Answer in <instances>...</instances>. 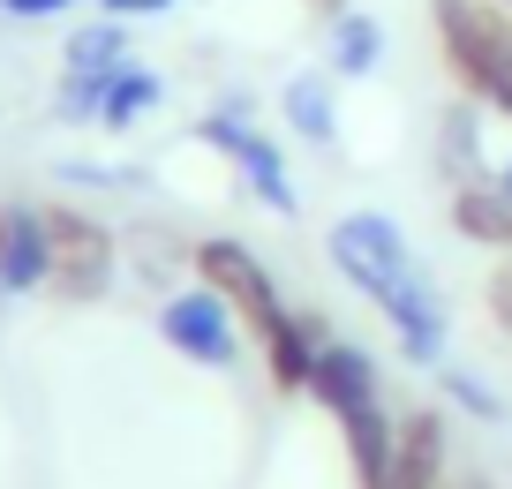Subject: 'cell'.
Listing matches in <instances>:
<instances>
[{"label":"cell","mask_w":512,"mask_h":489,"mask_svg":"<svg viewBox=\"0 0 512 489\" xmlns=\"http://www.w3.org/2000/svg\"><path fill=\"white\" fill-rule=\"evenodd\" d=\"M324 256L332 271L384 316V332H392V354L407 369L430 377L437 362H452V309H445V286L430 279L422 249L407 241V226L377 204H354L324 226Z\"/></svg>","instance_id":"6da1fadb"},{"label":"cell","mask_w":512,"mask_h":489,"mask_svg":"<svg viewBox=\"0 0 512 489\" xmlns=\"http://www.w3.org/2000/svg\"><path fill=\"white\" fill-rule=\"evenodd\" d=\"M422 8H430V46L452 91L512 128V8L497 0H422Z\"/></svg>","instance_id":"7a4b0ae2"},{"label":"cell","mask_w":512,"mask_h":489,"mask_svg":"<svg viewBox=\"0 0 512 489\" xmlns=\"http://www.w3.org/2000/svg\"><path fill=\"white\" fill-rule=\"evenodd\" d=\"M196 143L234 166V181L249 189V204H264L272 219H302V181H294V166H287V143L264 136L249 91H226L219 106L196 113Z\"/></svg>","instance_id":"3957f363"},{"label":"cell","mask_w":512,"mask_h":489,"mask_svg":"<svg viewBox=\"0 0 512 489\" xmlns=\"http://www.w3.org/2000/svg\"><path fill=\"white\" fill-rule=\"evenodd\" d=\"M46 211V249H53V301H68V309H98V301L121 286V234H113L106 219H98L91 204H76V196H53Z\"/></svg>","instance_id":"277c9868"},{"label":"cell","mask_w":512,"mask_h":489,"mask_svg":"<svg viewBox=\"0 0 512 489\" xmlns=\"http://www.w3.org/2000/svg\"><path fill=\"white\" fill-rule=\"evenodd\" d=\"M189 279H196V286H211V294H219L226 309L241 316V332H249V339H264L279 316L294 309V301L279 294L272 264H264V256H256L241 234H204V241L189 249Z\"/></svg>","instance_id":"5b68a950"},{"label":"cell","mask_w":512,"mask_h":489,"mask_svg":"<svg viewBox=\"0 0 512 489\" xmlns=\"http://www.w3.org/2000/svg\"><path fill=\"white\" fill-rule=\"evenodd\" d=\"M159 339L181 354V362L211 369V377H234L241 369V347H249V332H241V316L226 309L211 286H174V294L159 301Z\"/></svg>","instance_id":"8992f818"},{"label":"cell","mask_w":512,"mask_h":489,"mask_svg":"<svg viewBox=\"0 0 512 489\" xmlns=\"http://www.w3.org/2000/svg\"><path fill=\"white\" fill-rule=\"evenodd\" d=\"M452 467V422L437 399L422 407H400V429H392V459H384V482L377 489H445Z\"/></svg>","instance_id":"52a82bcc"},{"label":"cell","mask_w":512,"mask_h":489,"mask_svg":"<svg viewBox=\"0 0 512 489\" xmlns=\"http://www.w3.org/2000/svg\"><path fill=\"white\" fill-rule=\"evenodd\" d=\"M332 339V316L324 309H287L264 339H249L256 362H264V384L272 399H309V377H317V347Z\"/></svg>","instance_id":"ba28073f"},{"label":"cell","mask_w":512,"mask_h":489,"mask_svg":"<svg viewBox=\"0 0 512 489\" xmlns=\"http://www.w3.org/2000/svg\"><path fill=\"white\" fill-rule=\"evenodd\" d=\"M53 286V249H46V211L0 196V294H46Z\"/></svg>","instance_id":"9c48e42d"},{"label":"cell","mask_w":512,"mask_h":489,"mask_svg":"<svg viewBox=\"0 0 512 489\" xmlns=\"http://www.w3.org/2000/svg\"><path fill=\"white\" fill-rule=\"evenodd\" d=\"M309 399H317L324 414H354V407H369V399H384V377H377V354L369 347H354V339H324L317 347V377H309Z\"/></svg>","instance_id":"30bf717a"},{"label":"cell","mask_w":512,"mask_h":489,"mask_svg":"<svg viewBox=\"0 0 512 489\" xmlns=\"http://www.w3.org/2000/svg\"><path fill=\"white\" fill-rule=\"evenodd\" d=\"M445 226L452 241H467V249L482 256H505L512 249V181H460V189H445Z\"/></svg>","instance_id":"8fae6325"},{"label":"cell","mask_w":512,"mask_h":489,"mask_svg":"<svg viewBox=\"0 0 512 489\" xmlns=\"http://www.w3.org/2000/svg\"><path fill=\"white\" fill-rule=\"evenodd\" d=\"M279 121H287L309 151H332V143L347 136V121H339V76L324 61L317 68H294V76L279 83Z\"/></svg>","instance_id":"7c38bea8"},{"label":"cell","mask_w":512,"mask_h":489,"mask_svg":"<svg viewBox=\"0 0 512 489\" xmlns=\"http://www.w3.org/2000/svg\"><path fill=\"white\" fill-rule=\"evenodd\" d=\"M437 174L460 189V181H490L497 174V151H490V113L475 98H452L437 113Z\"/></svg>","instance_id":"4fadbf2b"},{"label":"cell","mask_w":512,"mask_h":489,"mask_svg":"<svg viewBox=\"0 0 512 489\" xmlns=\"http://www.w3.org/2000/svg\"><path fill=\"white\" fill-rule=\"evenodd\" d=\"M384 53H392V38H384V16H369V8H347V16L324 23V68L339 83H369L384 68Z\"/></svg>","instance_id":"5bb4252c"},{"label":"cell","mask_w":512,"mask_h":489,"mask_svg":"<svg viewBox=\"0 0 512 489\" xmlns=\"http://www.w3.org/2000/svg\"><path fill=\"white\" fill-rule=\"evenodd\" d=\"M189 249H196V241H181L166 219H151V226H136V234H121V264H128V279L151 286V294H159V286H174L181 271H189Z\"/></svg>","instance_id":"9a60e30c"},{"label":"cell","mask_w":512,"mask_h":489,"mask_svg":"<svg viewBox=\"0 0 512 489\" xmlns=\"http://www.w3.org/2000/svg\"><path fill=\"white\" fill-rule=\"evenodd\" d=\"M159 106H166V76H159V68H144V61H121V68H113V91H106L98 128H106V136H136Z\"/></svg>","instance_id":"2e32d148"},{"label":"cell","mask_w":512,"mask_h":489,"mask_svg":"<svg viewBox=\"0 0 512 489\" xmlns=\"http://www.w3.org/2000/svg\"><path fill=\"white\" fill-rule=\"evenodd\" d=\"M430 384H437V399H445L452 414H467L475 429H505V422H512V399L497 392L482 369H467V362H437Z\"/></svg>","instance_id":"e0dca14e"},{"label":"cell","mask_w":512,"mask_h":489,"mask_svg":"<svg viewBox=\"0 0 512 489\" xmlns=\"http://www.w3.org/2000/svg\"><path fill=\"white\" fill-rule=\"evenodd\" d=\"M121 61H136V53H128V23H121V16H83V23H68L61 68H76V76H113Z\"/></svg>","instance_id":"ac0fdd59"},{"label":"cell","mask_w":512,"mask_h":489,"mask_svg":"<svg viewBox=\"0 0 512 489\" xmlns=\"http://www.w3.org/2000/svg\"><path fill=\"white\" fill-rule=\"evenodd\" d=\"M53 181H61L68 196H136V189H144L136 166H121V158H91V151L53 158Z\"/></svg>","instance_id":"d6986e66"},{"label":"cell","mask_w":512,"mask_h":489,"mask_svg":"<svg viewBox=\"0 0 512 489\" xmlns=\"http://www.w3.org/2000/svg\"><path fill=\"white\" fill-rule=\"evenodd\" d=\"M106 91H113V76H76V68H61V83H53V121L61 128H98Z\"/></svg>","instance_id":"ffe728a7"},{"label":"cell","mask_w":512,"mask_h":489,"mask_svg":"<svg viewBox=\"0 0 512 489\" xmlns=\"http://www.w3.org/2000/svg\"><path fill=\"white\" fill-rule=\"evenodd\" d=\"M482 316L497 339H512V249L490 256V271H482Z\"/></svg>","instance_id":"44dd1931"},{"label":"cell","mask_w":512,"mask_h":489,"mask_svg":"<svg viewBox=\"0 0 512 489\" xmlns=\"http://www.w3.org/2000/svg\"><path fill=\"white\" fill-rule=\"evenodd\" d=\"M83 0H0V16L8 23H61V16H76Z\"/></svg>","instance_id":"7402d4cb"},{"label":"cell","mask_w":512,"mask_h":489,"mask_svg":"<svg viewBox=\"0 0 512 489\" xmlns=\"http://www.w3.org/2000/svg\"><path fill=\"white\" fill-rule=\"evenodd\" d=\"M181 0H98V16H121V23H151V16H174Z\"/></svg>","instance_id":"603a6c76"},{"label":"cell","mask_w":512,"mask_h":489,"mask_svg":"<svg viewBox=\"0 0 512 489\" xmlns=\"http://www.w3.org/2000/svg\"><path fill=\"white\" fill-rule=\"evenodd\" d=\"M302 8H309V16H317V23H332V16H347L354 0H302Z\"/></svg>","instance_id":"cb8c5ba5"},{"label":"cell","mask_w":512,"mask_h":489,"mask_svg":"<svg viewBox=\"0 0 512 489\" xmlns=\"http://www.w3.org/2000/svg\"><path fill=\"white\" fill-rule=\"evenodd\" d=\"M497 181H512V143H505V158H497Z\"/></svg>","instance_id":"d4e9b609"},{"label":"cell","mask_w":512,"mask_h":489,"mask_svg":"<svg viewBox=\"0 0 512 489\" xmlns=\"http://www.w3.org/2000/svg\"><path fill=\"white\" fill-rule=\"evenodd\" d=\"M497 8H512V0H497Z\"/></svg>","instance_id":"484cf974"},{"label":"cell","mask_w":512,"mask_h":489,"mask_svg":"<svg viewBox=\"0 0 512 489\" xmlns=\"http://www.w3.org/2000/svg\"><path fill=\"white\" fill-rule=\"evenodd\" d=\"M0 301H8V294H0Z\"/></svg>","instance_id":"4316f807"}]
</instances>
